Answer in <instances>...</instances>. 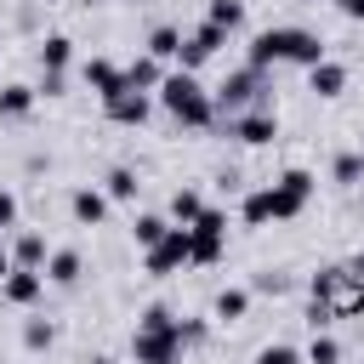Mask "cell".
I'll return each mask as SVG.
<instances>
[{
  "label": "cell",
  "instance_id": "603a6c76",
  "mask_svg": "<svg viewBox=\"0 0 364 364\" xmlns=\"http://www.w3.org/2000/svg\"><path fill=\"white\" fill-rule=\"evenodd\" d=\"M34 102H40L34 85H0V119H28Z\"/></svg>",
  "mask_w": 364,
  "mask_h": 364
},
{
  "label": "cell",
  "instance_id": "ac0fdd59",
  "mask_svg": "<svg viewBox=\"0 0 364 364\" xmlns=\"http://www.w3.org/2000/svg\"><path fill=\"white\" fill-rule=\"evenodd\" d=\"M245 313H250V290H245V284H228V290L210 301V318H216V324H239Z\"/></svg>",
  "mask_w": 364,
  "mask_h": 364
},
{
  "label": "cell",
  "instance_id": "5b68a950",
  "mask_svg": "<svg viewBox=\"0 0 364 364\" xmlns=\"http://www.w3.org/2000/svg\"><path fill=\"white\" fill-rule=\"evenodd\" d=\"M228 40H233V34H228V28H216V23L205 17L199 28H188V34H182V51H176V68H188V74H199V68H205V63H210V57H216V51H222Z\"/></svg>",
  "mask_w": 364,
  "mask_h": 364
},
{
  "label": "cell",
  "instance_id": "1f68e13d",
  "mask_svg": "<svg viewBox=\"0 0 364 364\" xmlns=\"http://www.w3.org/2000/svg\"><path fill=\"white\" fill-rule=\"evenodd\" d=\"M176 324V313L165 307V301H148L142 313H136V330H171Z\"/></svg>",
  "mask_w": 364,
  "mask_h": 364
},
{
  "label": "cell",
  "instance_id": "cb8c5ba5",
  "mask_svg": "<svg viewBox=\"0 0 364 364\" xmlns=\"http://www.w3.org/2000/svg\"><path fill=\"white\" fill-rule=\"evenodd\" d=\"M136 188H142V182H136V171H131V165H114V171L102 176V193H108L114 205H131V199H136Z\"/></svg>",
  "mask_w": 364,
  "mask_h": 364
},
{
  "label": "cell",
  "instance_id": "7bdbcfd3",
  "mask_svg": "<svg viewBox=\"0 0 364 364\" xmlns=\"http://www.w3.org/2000/svg\"><path fill=\"white\" fill-rule=\"evenodd\" d=\"M85 6H108V0H85Z\"/></svg>",
  "mask_w": 364,
  "mask_h": 364
},
{
  "label": "cell",
  "instance_id": "8fae6325",
  "mask_svg": "<svg viewBox=\"0 0 364 364\" xmlns=\"http://www.w3.org/2000/svg\"><path fill=\"white\" fill-rule=\"evenodd\" d=\"M40 296H46V273L40 267H11L6 284H0V301H11V307H34Z\"/></svg>",
  "mask_w": 364,
  "mask_h": 364
},
{
  "label": "cell",
  "instance_id": "484cf974",
  "mask_svg": "<svg viewBox=\"0 0 364 364\" xmlns=\"http://www.w3.org/2000/svg\"><path fill=\"white\" fill-rule=\"evenodd\" d=\"M176 51H182V28L159 23V28L148 34V57H154V63H176Z\"/></svg>",
  "mask_w": 364,
  "mask_h": 364
},
{
  "label": "cell",
  "instance_id": "60d3db41",
  "mask_svg": "<svg viewBox=\"0 0 364 364\" xmlns=\"http://www.w3.org/2000/svg\"><path fill=\"white\" fill-rule=\"evenodd\" d=\"M6 273H11V250L0 245V284H6Z\"/></svg>",
  "mask_w": 364,
  "mask_h": 364
},
{
  "label": "cell",
  "instance_id": "7402d4cb",
  "mask_svg": "<svg viewBox=\"0 0 364 364\" xmlns=\"http://www.w3.org/2000/svg\"><path fill=\"white\" fill-rule=\"evenodd\" d=\"M347 284H353V273H347V267H318V273L307 279V290H313V301H336V296H341Z\"/></svg>",
  "mask_w": 364,
  "mask_h": 364
},
{
  "label": "cell",
  "instance_id": "5bb4252c",
  "mask_svg": "<svg viewBox=\"0 0 364 364\" xmlns=\"http://www.w3.org/2000/svg\"><path fill=\"white\" fill-rule=\"evenodd\" d=\"M6 250H11V267H40V273H46V262H51V245H46V233H34V228H28V233H11Z\"/></svg>",
  "mask_w": 364,
  "mask_h": 364
},
{
  "label": "cell",
  "instance_id": "6da1fadb",
  "mask_svg": "<svg viewBox=\"0 0 364 364\" xmlns=\"http://www.w3.org/2000/svg\"><path fill=\"white\" fill-rule=\"evenodd\" d=\"M154 97H159V108H165L176 125H188V131H210V125H216V97H210V91L199 85V74H188V68H171Z\"/></svg>",
  "mask_w": 364,
  "mask_h": 364
},
{
  "label": "cell",
  "instance_id": "4dcf8cb0",
  "mask_svg": "<svg viewBox=\"0 0 364 364\" xmlns=\"http://www.w3.org/2000/svg\"><path fill=\"white\" fill-rule=\"evenodd\" d=\"M364 176V159L358 154H336V165H330V182H341V188H353Z\"/></svg>",
  "mask_w": 364,
  "mask_h": 364
},
{
  "label": "cell",
  "instance_id": "f546056e",
  "mask_svg": "<svg viewBox=\"0 0 364 364\" xmlns=\"http://www.w3.org/2000/svg\"><path fill=\"white\" fill-rule=\"evenodd\" d=\"M51 341H57V330H51V318H28V324H23V347H28V353H46Z\"/></svg>",
  "mask_w": 364,
  "mask_h": 364
},
{
  "label": "cell",
  "instance_id": "9c48e42d",
  "mask_svg": "<svg viewBox=\"0 0 364 364\" xmlns=\"http://www.w3.org/2000/svg\"><path fill=\"white\" fill-rule=\"evenodd\" d=\"M228 136H239L245 148H267V142L279 136V114H273V108H250V114L228 119Z\"/></svg>",
  "mask_w": 364,
  "mask_h": 364
},
{
  "label": "cell",
  "instance_id": "e0dca14e",
  "mask_svg": "<svg viewBox=\"0 0 364 364\" xmlns=\"http://www.w3.org/2000/svg\"><path fill=\"white\" fill-rule=\"evenodd\" d=\"M307 91H313V97H341V91H347V68H341L336 57H324L318 68H307Z\"/></svg>",
  "mask_w": 364,
  "mask_h": 364
},
{
  "label": "cell",
  "instance_id": "f1b7e54d",
  "mask_svg": "<svg viewBox=\"0 0 364 364\" xmlns=\"http://www.w3.org/2000/svg\"><path fill=\"white\" fill-rule=\"evenodd\" d=\"M301 358H307V364H341V341L324 330V336H313V341H307V353H301Z\"/></svg>",
  "mask_w": 364,
  "mask_h": 364
},
{
  "label": "cell",
  "instance_id": "2e32d148",
  "mask_svg": "<svg viewBox=\"0 0 364 364\" xmlns=\"http://www.w3.org/2000/svg\"><path fill=\"white\" fill-rule=\"evenodd\" d=\"M165 74H171V68H165V63H154L148 51H142L136 63H125V85H131V91H148V97L165 85Z\"/></svg>",
  "mask_w": 364,
  "mask_h": 364
},
{
  "label": "cell",
  "instance_id": "9a60e30c",
  "mask_svg": "<svg viewBox=\"0 0 364 364\" xmlns=\"http://www.w3.org/2000/svg\"><path fill=\"white\" fill-rule=\"evenodd\" d=\"M330 51H324V40L313 34V28H290V57L284 63H296V68H318Z\"/></svg>",
  "mask_w": 364,
  "mask_h": 364
},
{
  "label": "cell",
  "instance_id": "3957f363",
  "mask_svg": "<svg viewBox=\"0 0 364 364\" xmlns=\"http://www.w3.org/2000/svg\"><path fill=\"white\" fill-rule=\"evenodd\" d=\"M273 188V222H296L301 210H307V199H313V188H318V176L313 171H301V165H290L279 182H267Z\"/></svg>",
  "mask_w": 364,
  "mask_h": 364
},
{
  "label": "cell",
  "instance_id": "d6986e66",
  "mask_svg": "<svg viewBox=\"0 0 364 364\" xmlns=\"http://www.w3.org/2000/svg\"><path fill=\"white\" fill-rule=\"evenodd\" d=\"M239 222H245V228H267V222H273V188H250V193L239 199Z\"/></svg>",
  "mask_w": 364,
  "mask_h": 364
},
{
  "label": "cell",
  "instance_id": "d590c367",
  "mask_svg": "<svg viewBox=\"0 0 364 364\" xmlns=\"http://www.w3.org/2000/svg\"><path fill=\"white\" fill-rule=\"evenodd\" d=\"M307 324H313V336H324V330L336 324V307H330V301H313V307H307Z\"/></svg>",
  "mask_w": 364,
  "mask_h": 364
},
{
  "label": "cell",
  "instance_id": "ffe728a7",
  "mask_svg": "<svg viewBox=\"0 0 364 364\" xmlns=\"http://www.w3.org/2000/svg\"><path fill=\"white\" fill-rule=\"evenodd\" d=\"M80 273H85V256L80 250H51V262H46V279L51 284L68 290V284H80Z\"/></svg>",
  "mask_w": 364,
  "mask_h": 364
},
{
  "label": "cell",
  "instance_id": "83f0119b",
  "mask_svg": "<svg viewBox=\"0 0 364 364\" xmlns=\"http://www.w3.org/2000/svg\"><path fill=\"white\" fill-rule=\"evenodd\" d=\"M205 17L216 28H228V34H239L245 28V0H205Z\"/></svg>",
  "mask_w": 364,
  "mask_h": 364
},
{
  "label": "cell",
  "instance_id": "e575fe53",
  "mask_svg": "<svg viewBox=\"0 0 364 364\" xmlns=\"http://www.w3.org/2000/svg\"><path fill=\"white\" fill-rule=\"evenodd\" d=\"M176 336H182V347H199L210 336V318H176Z\"/></svg>",
  "mask_w": 364,
  "mask_h": 364
},
{
  "label": "cell",
  "instance_id": "d6a6232c",
  "mask_svg": "<svg viewBox=\"0 0 364 364\" xmlns=\"http://www.w3.org/2000/svg\"><path fill=\"white\" fill-rule=\"evenodd\" d=\"M284 290H290V279H284V273H273V267L250 279V296H284Z\"/></svg>",
  "mask_w": 364,
  "mask_h": 364
},
{
  "label": "cell",
  "instance_id": "277c9868",
  "mask_svg": "<svg viewBox=\"0 0 364 364\" xmlns=\"http://www.w3.org/2000/svg\"><path fill=\"white\" fill-rule=\"evenodd\" d=\"M188 245H193V262L199 267H216L222 262V245H228V210L222 205H205V216L188 228Z\"/></svg>",
  "mask_w": 364,
  "mask_h": 364
},
{
  "label": "cell",
  "instance_id": "4fadbf2b",
  "mask_svg": "<svg viewBox=\"0 0 364 364\" xmlns=\"http://www.w3.org/2000/svg\"><path fill=\"white\" fill-rule=\"evenodd\" d=\"M102 114H108L114 125H142V119L154 114V97H148V91H119V97L102 102Z\"/></svg>",
  "mask_w": 364,
  "mask_h": 364
},
{
  "label": "cell",
  "instance_id": "7a4b0ae2",
  "mask_svg": "<svg viewBox=\"0 0 364 364\" xmlns=\"http://www.w3.org/2000/svg\"><path fill=\"white\" fill-rule=\"evenodd\" d=\"M267 91H273V85H267V68H250V63L233 68V74L210 91V97H216V125H228V119H239V114H250V108H273Z\"/></svg>",
  "mask_w": 364,
  "mask_h": 364
},
{
  "label": "cell",
  "instance_id": "8d00e7d4",
  "mask_svg": "<svg viewBox=\"0 0 364 364\" xmlns=\"http://www.w3.org/2000/svg\"><path fill=\"white\" fill-rule=\"evenodd\" d=\"M11 228H17V193L0 188V233H11Z\"/></svg>",
  "mask_w": 364,
  "mask_h": 364
},
{
  "label": "cell",
  "instance_id": "52a82bcc",
  "mask_svg": "<svg viewBox=\"0 0 364 364\" xmlns=\"http://www.w3.org/2000/svg\"><path fill=\"white\" fill-rule=\"evenodd\" d=\"M193 262V245H188V228H171L154 250H142V267L154 273V279H165V273H176V267H188Z\"/></svg>",
  "mask_w": 364,
  "mask_h": 364
},
{
  "label": "cell",
  "instance_id": "4316f807",
  "mask_svg": "<svg viewBox=\"0 0 364 364\" xmlns=\"http://www.w3.org/2000/svg\"><path fill=\"white\" fill-rule=\"evenodd\" d=\"M171 228H176V222H171V216H154V210H142V216L131 222V233H136V245H142V250H154Z\"/></svg>",
  "mask_w": 364,
  "mask_h": 364
},
{
  "label": "cell",
  "instance_id": "f35d334b",
  "mask_svg": "<svg viewBox=\"0 0 364 364\" xmlns=\"http://www.w3.org/2000/svg\"><path fill=\"white\" fill-rule=\"evenodd\" d=\"M330 6H336L347 23H364V0H330Z\"/></svg>",
  "mask_w": 364,
  "mask_h": 364
},
{
  "label": "cell",
  "instance_id": "ab89813d",
  "mask_svg": "<svg viewBox=\"0 0 364 364\" xmlns=\"http://www.w3.org/2000/svg\"><path fill=\"white\" fill-rule=\"evenodd\" d=\"M347 273H353V279H358V284H364V250H358V256H353V262H347Z\"/></svg>",
  "mask_w": 364,
  "mask_h": 364
},
{
  "label": "cell",
  "instance_id": "74e56055",
  "mask_svg": "<svg viewBox=\"0 0 364 364\" xmlns=\"http://www.w3.org/2000/svg\"><path fill=\"white\" fill-rule=\"evenodd\" d=\"M34 91H40V97H63V91H68V80H63V74H46V68H40V85H34Z\"/></svg>",
  "mask_w": 364,
  "mask_h": 364
},
{
  "label": "cell",
  "instance_id": "ee69618b",
  "mask_svg": "<svg viewBox=\"0 0 364 364\" xmlns=\"http://www.w3.org/2000/svg\"><path fill=\"white\" fill-rule=\"evenodd\" d=\"M358 159H364V148H358Z\"/></svg>",
  "mask_w": 364,
  "mask_h": 364
},
{
  "label": "cell",
  "instance_id": "836d02e7",
  "mask_svg": "<svg viewBox=\"0 0 364 364\" xmlns=\"http://www.w3.org/2000/svg\"><path fill=\"white\" fill-rule=\"evenodd\" d=\"M250 364H307V358H301L296 347H284V341H273V347H262V353H256Z\"/></svg>",
  "mask_w": 364,
  "mask_h": 364
},
{
  "label": "cell",
  "instance_id": "8992f818",
  "mask_svg": "<svg viewBox=\"0 0 364 364\" xmlns=\"http://www.w3.org/2000/svg\"><path fill=\"white\" fill-rule=\"evenodd\" d=\"M182 336H176V324L171 330H136L131 336V364H182Z\"/></svg>",
  "mask_w": 364,
  "mask_h": 364
},
{
  "label": "cell",
  "instance_id": "d4e9b609",
  "mask_svg": "<svg viewBox=\"0 0 364 364\" xmlns=\"http://www.w3.org/2000/svg\"><path fill=\"white\" fill-rule=\"evenodd\" d=\"M199 216H205V199H199V188H176V193H171V222H176V228H193Z\"/></svg>",
  "mask_w": 364,
  "mask_h": 364
},
{
  "label": "cell",
  "instance_id": "30bf717a",
  "mask_svg": "<svg viewBox=\"0 0 364 364\" xmlns=\"http://www.w3.org/2000/svg\"><path fill=\"white\" fill-rule=\"evenodd\" d=\"M80 80L97 91V102H108V97L131 91V85H125V68H119V63H108V57H85V63H80Z\"/></svg>",
  "mask_w": 364,
  "mask_h": 364
},
{
  "label": "cell",
  "instance_id": "7c38bea8",
  "mask_svg": "<svg viewBox=\"0 0 364 364\" xmlns=\"http://www.w3.org/2000/svg\"><path fill=\"white\" fill-rule=\"evenodd\" d=\"M108 205H114V199H108L102 188H74V193H68V216H74L80 228H102V222H108Z\"/></svg>",
  "mask_w": 364,
  "mask_h": 364
},
{
  "label": "cell",
  "instance_id": "44dd1931",
  "mask_svg": "<svg viewBox=\"0 0 364 364\" xmlns=\"http://www.w3.org/2000/svg\"><path fill=\"white\" fill-rule=\"evenodd\" d=\"M68 63H74V40H68V34H46V40H40V68H46V74H63Z\"/></svg>",
  "mask_w": 364,
  "mask_h": 364
},
{
  "label": "cell",
  "instance_id": "ba28073f",
  "mask_svg": "<svg viewBox=\"0 0 364 364\" xmlns=\"http://www.w3.org/2000/svg\"><path fill=\"white\" fill-rule=\"evenodd\" d=\"M245 51H250V57H245L250 68H273V63H284V57H290V23H273V28H256Z\"/></svg>",
  "mask_w": 364,
  "mask_h": 364
},
{
  "label": "cell",
  "instance_id": "b9f144b4",
  "mask_svg": "<svg viewBox=\"0 0 364 364\" xmlns=\"http://www.w3.org/2000/svg\"><path fill=\"white\" fill-rule=\"evenodd\" d=\"M91 364H114V358H91Z\"/></svg>",
  "mask_w": 364,
  "mask_h": 364
}]
</instances>
